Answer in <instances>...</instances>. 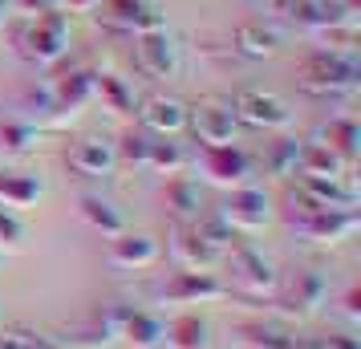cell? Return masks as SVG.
I'll list each match as a JSON object with an SVG mask.
<instances>
[{
    "mask_svg": "<svg viewBox=\"0 0 361 349\" xmlns=\"http://www.w3.org/2000/svg\"><path fill=\"white\" fill-rule=\"evenodd\" d=\"M361 82V61L353 49H317L300 66V85L309 94H353Z\"/></svg>",
    "mask_w": 361,
    "mask_h": 349,
    "instance_id": "obj_1",
    "label": "cell"
},
{
    "mask_svg": "<svg viewBox=\"0 0 361 349\" xmlns=\"http://www.w3.org/2000/svg\"><path fill=\"white\" fill-rule=\"evenodd\" d=\"M20 45L25 53L33 57L37 66H53V61H61L69 49V20L66 13H57V8H45V13H37L29 20V29L20 37Z\"/></svg>",
    "mask_w": 361,
    "mask_h": 349,
    "instance_id": "obj_2",
    "label": "cell"
},
{
    "mask_svg": "<svg viewBox=\"0 0 361 349\" xmlns=\"http://www.w3.org/2000/svg\"><path fill=\"white\" fill-rule=\"evenodd\" d=\"M228 264H231V284H235L240 293H252V297L276 293V268H272V260H268L260 248H252V244H231Z\"/></svg>",
    "mask_w": 361,
    "mask_h": 349,
    "instance_id": "obj_3",
    "label": "cell"
},
{
    "mask_svg": "<svg viewBox=\"0 0 361 349\" xmlns=\"http://www.w3.org/2000/svg\"><path fill=\"white\" fill-rule=\"evenodd\" d=\"M231 114L235 122H247L256 130H284L293 122V110L276 94H264V90H240L231 98Z\"/></svg>",
    "mask_w": 361,
    "mask_h": 349,
    "instance_id": "obj_4",
    "label": "cell"
},
{
    "mask_svg": "<svg viewBox=\"0 0 361 349\" xmlns=\"http://www.w3.org/2000/svg\"><path fill=\"white\" fill-rule=\"evenodd\" d=\"M219 219L228 224L231 232H260L264 224L272 219V203L260 187H235L228 195V203L219 207Z\"/></svg>",
    "mask_w": 361,
    "mask_h": 349,
    "instance_id": "obj_5",
    "label": "cell"
},
{
    "mask_svg": "<svg viewBox=\"0 0 361 349\" xmlns=\"http://www.w3.org/2000/svg\"><path fill=\"white\" fill-rule=\"evenodd\" d=\"M187 126L195 130V138L203 147H224V142H235V114H231V102H199L195 110H187Z\"/></svg>",
    "mask_w": 361,
    "mask_h": 349,
    "instance_id": "obj_6",
    "label": "cell"
},
{
    "mask_svg": "<svg viewBox=\"0 0 361 349\" xmlns=\"http://www.w3.org/2000/svg\"><path fill=\"white\" fill-rule=\"evenodd\" d=\"M134 57L147 78H175L179 73V45L166 29H150V33L134 37Z\"/></svg>",
    "mask_w": 361,
    "mask_h": 349,
    "instance_id": "obj_7",
    "label": "cell"
},
{
    "mask_svg": "<svg viewBox=\"0 0 361 349\" xmlns=\"http://www.w3.org/2000/svg\"><path fill=\"white\" fill-rule=\"evenodd\" d=\"M98 20L106 29H118V33H150V29H166L163 17L150 8L147 0H102Z\"/></svg>",
    "mask_w": 361,
    "mask_h": 349,
    "instance_id": "obj_8",
    "label": "cell"
},
{
    "mask_svg": "<svg viewBox=\"0 0 361 349\" xmlns=\"http://www.w3.org/2000/svg\"><path fill=\"white\" fill-rule=\"evenodd\" d=\"M171 252H175V260H179L187 272H212L215 264H219V256L224 252L215 248L207 235L199 232V224L191 219V224H179L175 228V240H171Z\"/></svg>",
    "mask_w": 361,
    "mask_h": 349,
    "instance_id": "obj_9",
    "label": "cell"
},
{
    "mask_svg": "<svg viewBox=\"0 0 361 349\" xmlns=\"http://www.w3.org/2000/svg\"><path fill=\"white\" fill-rule=\"evenodd\" d=\"M199 166L212 183H231L240 187L252 175V159L247 150H240L235 142H224V147H203L199 150Z\"/></svg>",
    "mask_w": 361,
    "mask_h": 349,
    "instance_id": "obj_10",
    "label": "cell"
},
{
    "mask_svg": "<svg viewBox=\"0 0 361 349\" xmlns=\"http://www.w3.org/2000/svg\"><path fill=\"white\" fill-rule=\"evenodd\" d=\"M325 293H329L325 276L317 268H300L293 281H288L280 305H284V313H293V317H309V313H317V305L325 300Z\"/></svg>",
    "mask_w": 361,
    "mask_h": 349,
    "instance_id": "obj_11",
    "label": "cell"
},
{
    "mask_svg": "<svg viewBox=\"0 0 361 349\" xmlns=\"http://www.w3.org/2000/svg\"><path fill=\"white\" fill-rule=\"evenodd\" d=\"M224 293L228 288H224V281L215 272H187V268L175 272L163 288V297L175 300V305H199V300H215V297H224Z\"/></svg>",
    "mask_w": 361,
    "mask_h": 349,
    "instance_id": "obj_12",
    "label": "cell"
},
{
    "mask_svg": "<svg viewBox=\"0 0 361 349\" xmlns=\"http://www.w3.org/2000/svg\"><path fill=\"white\" fill-rule=\"evenodd\" d=\"M142 130L159 134V138H175L179 130H187V106L179 98H166V94H154V98L142 102Z\"/></svg>",
    "mask_w": 361,
    "mask_h": 349,
    "instance_id": "obj_13",
    "label": "cell"
},
{
    "mask_svg": "<svg viewBox=\"0 0 361 349\" xmlns=\"http://www.w3.org/2000/svg\"><path fill=\"white\" fill-rule=\"evenodd\" d=\"M69 166L85 179H98V175H110L118 166V150L110 138H82L69 147Z\"/></svg>",
    "mask_w": 361,
    "mask_h": 349,
    "instance_id": "obj_14",
    "label": "cell"
},
{
    "mask_svg": "<svg viewBox=\"0 0 361 349\" xmlns=\"http://www.w3.org/2000/svg\"><path fill=\"white\" fill-rule=\"evenodd\" d=\"M106 260L114 268H147L159 260V244L142 232H118L106 248Z\"/></svg>",
    "mask_w": 361,
    "mask_h": 349,
    "instance_id": "obj_15",
    "label": "cell"
},
{
    "mask_svg": "<svg viewBox=\"0 0 361 349\" xmlns=\"http://www.w3.org/2000/svg\"><path fill=\"white\" fill-rule=\"evenodd\" d=\"M357 228V212L353 207H333V212H317V216L305 219L300 232L309 235L312 244H337Z\"/></svg>",
    "mask_w": 361,
    "mask_h": 349,
    "instance_id": "obj_16",
    "label": "cell"
},
{
    "mask_svg": "<svg viewBox=\"0 0 361 349\" xmlns=\"http://www.w3.org/2000/svg\"><path fill=\"white\" fill-rule=\"evenodd\" d=\"M41 191H45V183L29 171H0V207H8V212L33 207L41 200Z\"/></svg>",
    "mask_w": 361,
    "mask_h": 349,
    "instance_id": "obj_17",
    "label": "cell"
},
{
    "mask_svg": "<svg viewBox=\"0 0 361 349\" xmlns=\"http://www.w3.org/2000/svg\"><path fill=\"white\" fill-rule=\"evenodd\" d=\"M94 98V73L90 69H78V73H66V78H57L49 90V106L53 110H82L85 102Z\"/></svg>",
    "mask_w": 361,
    "mask_h": 349,
    "instance_id": "obj_18",
    "label": "cell"
},
{
    "mask_svg": "<svg viewBox=\"0 0 361 349\" xmlns=\"http://www.w3.org/2000/svg\"><path fill=\"white\" fill-rule=\"evenodd\" d=\"M321 147H329L337 159H341L345 166L357 159V142H361V126H357V118H349V114H341V118H333L325 130H321Z\"/></svg>",
    "mask_w": 361,
    "mask_h": 349,
    "instance_id": "obj_19",
    "label": "cell"
},
{
    "mask_svg": "<svg viewBox=\"0 0 361 349\" xmlns=\"http://www.w3.org/2000/svg\"><path fill=\"white\" fill-rule=\"evenodd\" d=\"M235 49L244 53V57H276L280 53V45H284V37L276 33V29H268V25H240L235 29Z\"/></svg>",
    "mask_w": 361,
    "mask_h": 349,
    "instance_id": "obj_20",
    "label": "cell"
},
{
    "mask_svg": "<svg viewBox=\"0 0 361 349\" xmlns=\"http://www.w3.org/2000/svg\"><path fill=\"white\" fill-rule=\"evenodd\" d=\"M235 337H240L244 349H288L296 341L284 325H272V321H244L235 329Z\"/></svg>",
    "mask_w": 361,
    "mask_h": 349,
    "instance_id": "obj_21",
    "label": "cell"
},
{
    "mask_svg": "<svg viewBox=\"0 0 361 349\" xmlns=\"http://www.w3.org/2000/svg\"><path fill=\"white\" fill-rule=\"evenodd\" d=\"M163 341L171 349H207V321L199 313H179L163 329Z\"/></svg>",
    "mask_w": 361,
    "mask_h": 349,
    "instance_id": "obj_22",
    "label": "cell"
},
{
    "mask_svg": "<svg viewBox=\"0 0 361 349\" xmlns=\"http://www.w3.org/2000/svg\"><path fill=\"white\" fill-rule=\"evenodd\" d=\"M345 163L333 154L329 147L321 142H305L300 147V159H296V171L293 175H317V179H341Z\"/></svg>",
    "mask_w": 361,
    "mask_h": 349,
    "instance_id": "obj_23",
    "label": "cell"
},
{
    "mask_svg": "<svg viewBox=\"0 0 361 349\" xmlns=\"http://www.w3.org/2000/svg\"><path fill=\"white\" fill-rule=\"evenodd\" d=\"M163 321L154 313H138V309H130L126 313V321H122V329H118V337H126L134 349H154L159 341H163Z\"/></svg>",
    "mask_w": 361,
    "mask_h": 349,
    "instance_id": "obj_24",
    "label": "cell"
},
{
    "mask_svg": "<svg viewBox=\"0 0 361 349\" xmlns=\"http://www.w3.org/2000/svg\"><path fill=\"white\" fill-rule=\"evenodd\" d=\"M94 98H102V106L114 114H134V90L114 73H94Z\"/></svg>",
    "mask_w": 361,
    "mask_h": 349,
    "instance_id": "obj_25",
    "label": "cell"
},
{
    "mask_svg": "<svg viewBox=\"0 0 361 349\" xmlns=\"http://www.w3.org/2000/svg\"><path fill=\"white\" fill-rule=\"evenodd\" d=\"M166 207H171V212H175L183 224L199 219V183H195V179L175 175V179L166 183Z\"/></svg>",
    "mask_w": 361,
    "mask_h": 349,
    "instance_id": "obj_26",
    "label": "cell"
},
{
    "mask_svg": "<svg viewBox=\"0 0 361 349\" xmlns=\"http://www.w3.org/2000/svg\"><path fill=\"white\" fill-rule=\"evenodd\" d=\"M150 171H159V175H179L183 166H187V150L175 142V138H150V150H147V163Z\"/></svg>",
    "mask_w": 361,
    "mask_h": 349,
    "instance_id": "obj_27",
    "label": "cell"
},
{
    "mask_svg": "<svg viewBox=\"0 0 361 349\" xmlns=\"http://www.w3.org/2000/svg\"><path fill=\"white\" fill-rule=\"evenodd\" d=\"M82 216L90 219L98 232H106V235L126 232V216H122L110 200H102V195H85V200H82Z\"/></svg>",
    "mask_w": 361,
    "mask_h": 349,
    "instance_id": "obj_28",
    "label": "cell"
},
{
    "mask_svg": "<svg viewBox=\"0 0 361 349\" xmlns=\"http://www.w3.org/2000/svg\"><path fill=\"white\" fill-rule=\"evenodd\" d=\"M33 142H37L33 122H20V118H4V122H0V147L4 150L25 154V150H33Z\"/></svg>",
    "mask_w": 361,
    "mask_h": 349,
    "instance_id": "obj_29",
    "label": "cell"
},
{
    "mask_svg": "<svg viewBox=\"0 0 361 349\" xmlns=\"http://www.w3.org/2000/svg\"><path fill=\"white\" fill-rule=\"evenodd\" d=\"M300 147L305 142H296V138H280L276 147H272V154H268V171L272 175H293L296 159H300Z\"/></svg>",
    "mask_w": 361,
    "mask_h": 349,
    "instance_id": "obj_30",
    "label": "cell"
},
{
    "mask_svg": "<svg viewBox=\"0 0 361 349\" xmlns=\"http://www.w3.org/2000/svg\"><path fill=\"white\" fill-rule=\"evenodd\" d=\"M150 138H154L150 130H126V134H122V142H114L118 159L142 166V163H147V150H150Z\"/></svg>",
    "mask_w": 361,
    "mask_h": 349,
    "instance_id": "obj_31",
    "label": "cell"
},
{
    "mask_svg": "<svg viewBox=\"0 0 361 349\" xmlns=\"http://www.w3.org/2000/svg\"><path fill=\"white\" fill-rule=\"evenodd\" d=\"M0 349H49V345L41 337H33V333L8 329V333H0Z\"/></svg>",
    "mask_w": 361,
    "mask_h": 349,
    "instance_id": "obj_32",
    "label": "cell"
},
{
    "mask_svg": "<svg viewBox=\"0 0 361 349\" xmlns=\"http://www.w3.org/2000/svg\"><path fill=\"white\" fill-rule=\"evenodd\" d=\"M0 240H4V244H20V240H25V228L17 224V216H13L8 207H0Z\"/></svg>",
    "mask_w": 361,
    "mask_h": 349,
    "instance_id": "obj_33",
    "label": "cell"
},
{
    "mask_svg": "<svg viewBox=\"0 0 361 349\" xmlns=\"http://www.w3.org/2000/svg\"><path fill=\"white\" fill-rule=\"evenodd\" d=\"M312 349H361V337H353V333H329V337H317Z\"/></svg>",
    "mask_w": 361,
    "mask_h": 349,
    "instance_id": "obj_34",
    "label": "cell"
},
{
    "mask_svg": "<svg viewBox=\"0 0 361 349\" xmlns=\"http://www.w3.org/2000/svg\"><path fill=\"white\" fill-rule=\"evenodd\" d=\"M13 8H20V13H29V17H37V13H45V8H53V0H8Z\"/></svg>",
    "mask_w": 361,
    "mask_h": 349,
    "instance_id": "obj_35",
    "label": "cell"
},
{
    "mask_svg": "<svg viewBox=\"0 0 361 349\" xmlns=\"http://www.w3.org/2000/svg\"><path fill=\"white\" fill-rule=\"evenodd\" d=\"M345 317H353V321L361 317V288H357V284L345 293Z\"/></svg>",
    "mask_w": 361,
    "mask_h": 349,
    "instance_id": "obj_36",
    "label": "cell"
},
{
    "mask_svg": "<svg viewBox=\"0 0 361 349\" xmlns=\"http://www.w3.org/2000/svg\"><path fill=\"white\" fill-rule=\"evenodd\" d=\"M69 8H78V13H82V8H98L102 0H66Z\"/></svg>",
    "mask_w": 361,
    "mask_h": 349,
    "instance_id": "obj_37",
    "label": "cell"
},
{
    "mask_svg": "<svg viewBox=\"0 0 361 349\" xmlns=\"http://www.w3.org/2000/svg\"><path fill=\"white\" fill-rule=\"evenodd\" d=\"M4 17H8V0H0V25H4Z\"/></svg>",
    "mask_w": 361,
    "mask_h": 349,
    "instance_id": "obj_38",
    "label": "cell"
},
{
    "mask_svg": "<svg viewBox=\"0 0 361 349\" xmlns=\"http://www.w3.org/2000/svg\"><path fill=\"white\" fill-rule=\"evenodd\" d=\"M288 349H312V341H293Z\"/></svg>",
    "mask_w": 361,
    "mask_h": 349,
    "instance_id": "obj_39",
    "label": "cell"
},
{
    "mask_svg": "<svg viewBox=\"0 0 361 349\" xmlns=\"http://www.w3.org/2000/svg\"><path fill=\"white\" fill-rule=\"evenodd\" d=\"M240 349H244V345H240Z\"/></svg>",
    "mask_w": 361,
    "mask_h": 349,
    "instance_id": "obj_40",
    "label": "cell"
}]
</instances>
